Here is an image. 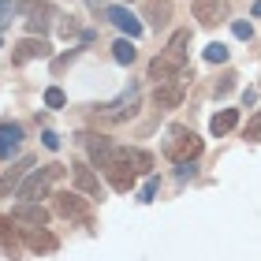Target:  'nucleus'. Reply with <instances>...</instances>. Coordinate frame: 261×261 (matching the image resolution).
<instances>
[{
	"label": "nucleus",
	"instance_id": "obj_4",
	"mask_svg": "<svg viewBox=\"0 0 261 261\" xmlns=\"http://www.w3.org/2000/svg\"><path fill=\"white\" fill-rule=\"evenodd\" d=\"M183 67H187L183 56L161 53V56H153V60H149V79H153V82H172V79H183Z\"/></svg>",
	"mask_w": 261,
	"mask_h": 261
},
{
	"label": "nucleus",
	"instance_id": "obj_11",
	"mask_svg": "<svg viewBox=\"0 0 261 261\" xmlns=\"http://www.w3.org/2000/svg\"><path fill=\"white\" fill-rule=\"evenodd\" d=\"M56 213H60V217H67V220H90L86 198H82V194H71V191L56 194Z\"/></svg>",
	"mask_w": 261,
	"mask_h": 261
},
{
	"label": "nucleus",
	"instance_id": "obj_6",
	"mask_svg": "<svg viewBox=\"0 0 261 261\" xmlns=\"http://www.w3.org/2000/svg\"><path fill=\"white\" fill-rule=\"evenodd\" d=\"M71 175H75V187H79V191L82 194H86L90 201H101V175L97 172H93V164H82V161H75V164H71Z\"/></svg>",
	"mask_w": 261,
	"mask_h": 261
},
{
	"label": "nucleus",
	"instance_id": "obj_13",
	"mask_svg": "<svg viewBox=\"0 0 261 261\" xmlns=\"http://www.w3.org/2000/svg\"><path fill=\"white\" fill-rule=\"evenodd\" d=\"M191 11H194V19L201 22V27H217L228 8H224V0H194Z\"/></svg>",
	"mask_w": 261,
	"mask_h": 261
},
{
	"label": "nucleus",
	"instance_id": "obj_27",
	"mask_svg": "<svg viewBox=\"0 0 261 261\" xmlns=\"http://www.w3.org/2000/svg\"><path fill=\"white\" fill-rule=\"evenodd\" d=\"M60 34H64V38H71V34H79V22H75V19L60 22Z\"/></svg>",
	"mask_w": 261,
	"mask_h": 261
},
{
	"label": "nucleus",
	"instance_id": "obj_15",
	"mask_svg": "<svg viewBox=\"0 0 261 261\" xmlns=\"http://www.w3.org/2000/svg\"><path fill=\"white\" fill-rule=\"evenodd\" d=\"M22 149V127L19 123H0V161H11V153Z\"/></svg>",
	"mask_w": 261,
	"mask_h": 261
},
{
	"label": "nucleus",
	"instance_id": "obj_14",
	"mask_svg": "<svg viewBox=\"0 0 261 261\" xmlns=\"http://www.w3.org/2000/svg\"><path fill=\"white\" fill-rule=\"evenodd\" d=\"M153 101H157V109H179V101H183V82H179V79L157 82V90H153Z\"/></svg>",
	"mask_w": 261,
	"mask_h": 261
},
{
	"label": "nucleus",
	"instance_id": "obj_19",
	"mask_svg": "<svg viewBox=\"0 0 261 261\" xmlns=\"http://www.w3.org/2000/svg\"><path fill=\"white\" fill-rule=\"evenodd\" d=\"M22 239H27V246H30V250H38V254H41V250H56V239H53L45 228H41V231H38V228H27V231H22Z\"/></svg>",
	"mask_w": 261,
	"mask_h": 261
},
{
	"label": "nucleus",
	"instance_id": "obj_16",
	"mask_svg": "<svg viewBox=\"0 0 261 261\" xmlns=\"http://www.w3.org/2000/svg\"><path fill=\"white\" fill-rule=\"evenodd\" d=\"M142 19L149 22V27H168L172 22V0H149L146 8H142Z\"/></svg>",
	"mask_w": 261,
	"mask_h": 261
},
{
	"label": "nucleus",
	"instance_id": "obj_30",
	"mask_svg": "<svg viewBox=\"0 0 261 261\" xmlns=\"http://www.w3.org/2000/svg\"><path fill=\"white\" fill-rule=\"evenodd\" d=\"M11 19V0H0V22Z\"/></svg>",
	"mask_w": 261,
	"mask_h": 261
},
{
	"label": "nucleus",
	"instance_id": "obj_9",
	"mask_svg": "<svg viewBox=\"0 0 261 261\" xmlns=\"http://www.w3.org/2000/svg\"><path fill=\"white\" fill-rule=\"evenodd\" d=\"M11 220L27 224V228H45V224H49V209H45L41 201H22V205L11 209Z\"/></svg>",
	"mask_w": 261,
	"mask_h": 261
},
{
	"label": "nucleus",
	"instance_id": "obj_22",
	"mask_svg": "<svg viewBox=\"0 0 261 261\" xmlns=\"http://www.w3.org/2000/svg\"><path fill=\"white\" fill-rule=\"evenodd\" d=\"M205 60H209V64H224V60H228V45L213 41L209 49H205Z\"/></svg>",
	"mask_w": 261,
	"mask_h": 261
},
{
	"label": "nucleus",
	"instance_id": "obj_3",
	"mask_svg": "<svg viewBox=\"0 0 261 261\" xmlns=\"http://www.w3.org/2000/svg\"><path fill=\"white\" fill-rule=\"evenodd\" d=\"M19 15H27L34 34H45L49 22L56 19V8L49 4V0H19Z\"/></svg>",
	"mask_w": 261,
	"mask_h": 261
},
{
	"label": "nucleus",
	"instance_id": "obj_26",
	"mask_svg": "<svg viewBox=\"0 0 261 261\" xmlns=\"http://www.w3.org/2000/svg\"><path fill=\"white\" fill-rule=\"evenodd\" d=\"M8 239H11V217H8V220L0 217V246H4Z\"/></svg>",
	"mask_w": 261,
	"mask_h": 261
},
{
	"label": "nucleus",
	"instance_id": "obj_33",
	"mask_svg": "<svg viewBox=\"0 0 261 261\" xmlns=\"http://www.w3.org/2000/svg\"><path fill=\"white\" fill-rule=\"evenodd\" d=\"M127 4H130V0H127Z\"/></svg>",
	"mask_w": 261,
	"mask_h": 261
},
{
	"label": "nucleus",
	"instance_id": "obj_12",
	"mask_svg": "<svg viewBox=\"0 0 261 261\" xmlns=\"http://www.w3.org/2000/svg\"><path fill=\"white\" fill-rule=\"evenodd\" d=\"M30 168H34V161H30V157H22V161L11 164V168H8L4 175H0V198L15 194V191H19V183L27 179V172H30Z\"/></svg>",
	"mask_w": 261,
	"mask_h": 261
},
{
	"label": "nucleus",
	"instance_id": "obj_17",
	"mask_svg": "<svg viewBox=\"0 0 261 261\" xmlns=\"http://www.w3.org/2000/svg\"><path fill=\"white\" fill-rule=\"evenodd\" d=\"M105 19H109L112 27H120L123 34H130V38H138V34H142V22L130 15L127 8H105Z\"/></svg>",
	"mask_w": 261,
	"mask_h": 261
},
{
	"label": "nucleus",
	"instance_id": "obj_21",
	"mask_svg": "<svg viewBox=\"0 0 261 261\" xmlns=\"http://www.w3.org/2000/svg\"><path fill=\"white\" fill-rule=\"evenodd\" d=\"M187 45H191V30H175L172 41H168V53H172V56H183V60H187Z\"/></svg>",
	"mask_w": 261,
	"mask_h": 261
},
{
	"label": "nucleus",
	"instance_id": "obj_8",
	"mask_svg": "<svg viewBox=\"0 0 261 261\" xmlns=\"http://www.w3.org/2000/svg\"><path fill=\"white\" fill-rule=\"evenodd\" d=\"M97 112H101V116H105V120H109V123H123V120H130V116L138 112V90L130 86V90L123 93L120 101L105 105V109H97Z\"/></svg>",
	"mask_w": 261,
	"mask_h": 261
},
{
	"label": "nucleus",
	"instance_id": "obj_32",
	"mask_svg": "<svg viewBox=\"0 0 261 261\" xmlns=\"http://www.w3.org/2000/svg\"><path fill=\"white\" fill-rule=\"evenodd\" d=\"M86 4H90V8H97V11H105V4H101V0H86Z\"/></svg>",
	"mask_w": 261,
	"mask_h": 261
},
{
	"label": "nucleus",
	"instance_id": "obj_18",
	"mask_svg": "<svg viewBox=\"0 0 261 261\" xmlns=\"http://www.w3.org/2000/svg\"><path fill=\"white\" fill-rule=\"evenodd\" d=\"M235 123H239V112H235V109H224V112H217V116L209 120V130H213L217 138H224L228 130H235Z\"/></svg>",
	"mask_w": 261,
	"mask_h": 261
},
{
	"label": "nucleus",
	"instance_id": "obj_7",
	"mask_svg": "<svg viewBox=\"0 0 261 261\" xmlns=\"http://www.w3.org/2000/svg\"><path fill=\"white\" fill-rule=\"evenodd\" d=\"M79 142L90 149V157H93V168H109L112 164V153H116V146H112V138H105V135H79Z\"/></svg>",
	"mask_w": 261,
	"mask_h": 261
},
{
	"label": "nucleus",
	"instance_id": "obj_24",
	"mask_svg": "<svg viewBox=\"0 0 261 261\" xmlns=\"http://www.w3.org/2000/svg\"><path fill=\"white\" fill-rule=\"evenodd\" d=\"M246 138H250V142H261V109L254 112V120L246 123Z\"/></svg>",
	"mask_w": 261,
	"mask_h": 261
},
{
	"label": "nucleus",
	"instance_id": "obj_28",
	"mask_svg": "<svg viewBox=\"0 0 261 261\" xmlns=\"http://www.w3.org/2000/svg\"><path fill=\"white\" fill-rule=\"evenodd\" d=\"M153 194H157V179H149V183H146V191H142L138 201H153Z\"/></svg>",
	"mask_w": 261,
	"mask_h": 261
},
{
	"label": "nucleus",
	"instance_id": "obj_29",
	"mask_svg": "<svg viewBox=\"0 0 261 261\" xmlns=\"http://www.w3.org/2000/svg\"><path fill=\"white\" fill-rule=\"evenodd\" d=\"M235 38H254V30L246 22H235Z\"/></svg>",
	"mask_w": 261,
	"mask_h": 261
},
{
	"label": "nucleus",
	"instance_id": "obj_31",
	"mask_svg": "<svg viewBox=\"0 0 261 261\" xmlns=\"http://www.w3.org/2000/svg\"><path fill=\"white\" fill-rule=\"evenodd\" d=\"M45 146H49V149H56V146H60V138H56L53 130H45Z\"/></svg>",
	"mask_w": 261,
	"mask_h": 261
},
{
	"label": "nucleus",
	"instance_id": "obj_23",
	"mask_svg": "<svg viewBox=\"0 0 261 261\" xmlns=\"http://www.w3.org/2000/svg\"><path fill=\"white\" fill-rule=\"evenodd\" d=\"M45 105H49V109H64V90L49 86V90H45Z\"/></svg>",
	"mask_w": 261,
	"mask_h": 261
},
{
	"label": "nucleus",
	"instance_id": "obj_2",
	"mask_svg": "<svg viewBox=\"0 0 261 261\" xmlns=\"http://www.w3.org/2000/svg\"><path fill=\"white\" fill-rule=\"evenodd\" d=\"M201 138L194 135L191 127H172L168 130V142H164V153H168V161H175V164H187V161H194V157H201Z\"/></svg>",
	"mask_w": 261,
	"mask_h": 261
},
{
	"label": "nucleus",
	"instance_id": "obj_1",
	"mask_svg": "<svg viewBox=\"0 0 261 261\" xmlns=\"http://www.w3.org/2000/svg\"><path fill=\"white\" fill-rule=\"evenodd\" d=\"M64 172H67L64 164H45V168H34L27 179L19 183V191H15V194H19V201H41L45 194H49L53 179H60Z\"/></svg>",
	"mask_w": 261,
	"mask_h": 261
},
{
	"label": "nucleus",
	"instance_id": "obj_20",
	"mask_svg": "<svg viewBox=\"0 0 261 261\" xmlns=\"http://www.w3.org/2000/svg\"><path fill=\"white\" fill-rule=\"evenodd\" d=\"M112 56H116V64H135V45H130V38H120L112 45Z\"/></svg>",
	"mask_w": 261,
	"mask_h": 261
},
{
	"label": "nucleus",
	"instance_id": "obj_25",
	"mask_svg": "<svg viewBox=\"0 0 261 261\" xmlns=\"http://www.w3.org/2000/svg\"><path fill=\"white\" fill-rule=\"evenodd\" d=\"M231 90H235V75H224L217 86H213V93H217V97H228Z\"/></svg>",
	"mask_w": 261,
	"mask_h": 261
},
{
	"label": "nucleus",
	"instance_id": "obj_5",
	"mask_svg": "<svg viewBox=\"0 0 261 261\" xmlns=\"http://www.w3.org/2000/svg\"><path fill=\"white\" fill-rule=\"evenodd\" d=\"M112 164H120V168H127V172H135V175H142V172H149L153 168V157L146 149H130V146H116V153H112ZM109 164V168H112Z\"/></svg>",
	"mask_w": 261,
	"mask_h": 261
},
{
	"label": "nucleus",
	"instance_id": "obj_10",
	"mask_svg": "<svg viewBox=\"0 0 261 261\" xmlns=\"http://www.w3.org/2000/svg\"><path fill=\"white\" fill-rule=\"evenodd\" d=\"M53 49H49V41L45 38H22L15 49H11V60L15 64H30V60H45Z\"/></svg>",
	"mask_w": 261,
	"mask_h": 261
}]
</instances>
